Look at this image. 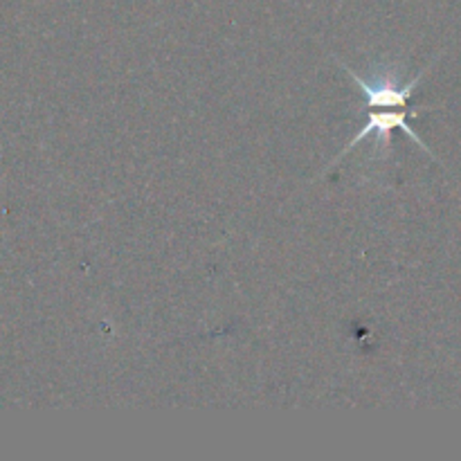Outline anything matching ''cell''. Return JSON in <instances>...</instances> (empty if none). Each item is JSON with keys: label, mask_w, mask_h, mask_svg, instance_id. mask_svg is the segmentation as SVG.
<instances>
[{"label": "cell", "mask_w": 461, "mask_h": 461, "mask_svg": "<svg viewBox=\"0 0 461 461\" xmlns=\"http://www.w3.org/2000/svg\"><path fill=\"white\" fill-rule=\"evenodd\" d=\"M340 66H342V70L349 72L351 79L356 81V86H358V88L363 90L365 97H367L369 115H367V124H365L363 129L356 133V138H351V142L342 149L340 156H338L331 165H338V162H340L342 158L351 151V149H356L358 144H363L365 140H369V138L376 140V147L385 149L387 144H390V133L394 129L403 131V133L408 135L412 142H417L423 151H430V147H428V144L419 138V133L412 129V124H410V117L417 115L419 111H426V108H417V111H412V113L408 111L410 97H412V93L417 90L419 81H421L423 72L426 70L419 72V75L414 77L412 81H408V84L399 86L396 84V79H392V77L365 79L363 75H358L356 70H351V68L345 66V63H340Z\"/></svg>", "instance_id": "cell-1"}]
</instances>
